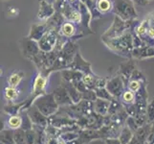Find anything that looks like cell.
Wrapping results in <instances>:
<instances>
[{"label": "cell", "mask_w": 154, "mask_h": 144, "mask_svg": "<svg viewBox=\"0 0 154 144\" xmlns=\"http://www.w3.org/2000/svg\"><path fill=\"white\" fill-rule=\"evenodd\" d=\"M128 87H129V89L131 90V91L136 92V91H138V90L140 89L141 85H140L139 82L136 81V80H132V81H130Z\"/></svg>", "instance_id": "obj_9"}, {"label": "cell", "mask_w": 154, "mask_h": 144, "mask_svg": "<svg viewBox=\"0 0 154 144\" xmlns=\"http://www.w3.org/2000/svg\"><path fill=\"white\" fill-rule=\"evenodd\" d=\"M61 32H62V34L64 35V36L69 37V36H72L74 33H75V28H74L73 24L68 22V23H65V24L62 25Z\"/></svg>", "instance_id": "obj_6"}, {"label": "cell", "mask_w": 154, "mask_h": 144, "mask_svg": "<svg viewBox=\"0 0 154 144\" xmlns=\"http://www.w3.org/2000/svg\"><path fill=\"white\" fill-rule=\"evenodd\" d=\"M17 96H18V91L15 88L8 87L5 88V97L8 100H14V99H17Z\"/></svg>", "instance_id": "obj_4"}, {"label": "cell", "mask_w": 154, "mask_h": 144, "mask_svg": "<svg viewBox=\"0 0 154 144\" xmlns=\"http://www.w3.org/2000/svg\"><path fill=\"white\" fill-rule=\"evenodd\" d=\"M22 124V119L20 116H12L8 121V125L12 129H17Z\"/></svg>", "instance_id": "obj_5"}, {"label": "cell", "mask_w": 154, "mask_h": 144, "mask_svg": "<svg viewBox=\"0 0 154 144\" xmlns=\"http://www.w3.org/2000/svg\"><path fill=\"white\" fill-rule=\"evenodd\" d=\"M45 85H46L45 78H43L41 75H38L36 77L35 81V85H34L35 92H39L41 90H43V88H45Z\"/></svg>", "instance_id": "obj_2"}, {"label": "cell", "mask_w": 154, "mask_h": 144, "mask_svg": "<svg viewBox=\"0 0 154 144\" xmlns=\"http://www.w3.org/2000/svg\"><path fill=\"white\" fill-rule=\"evenodd\" d=\"M147 34H148V36L150 37V38H154V28L150 27L149 29H148L147 30Z\"/></svg>", "instance_id": "obj_11"}, {"label": "cell", "mask_w": 154, "mask_h": 144, "mask_svg": "<svg viewBox=\"0 0 154 144\" xmlns=\"http://www.w3.org/2000/svg\"><path fill=\"white\" fill-rule=\"evenodd\" d=\"M134 99H135L134 92L131 91V90H127V91H125L123 95V100L125 103H133Z\"/></svg>", "instance_id": "obj_8"}, {"label": "cell", "mask_w": 154, "mask_h": 144, "mask_svg": "<svg viewBox=\"0 0 154 144\" xmlns=\"http://www.w3.org/2000/svg\"><path fill=\"white\" fill-rule=\"evenodd\" d=\"M57 37L53 32H47L39 40V47L43 51H50L56 44Z\"/></svg>", "instance_id": "obj_1"}, {"label": "cell", "mask_w": 154, "mask_h": 144, "mask_svg": "<svg viewBox=\"0 0 154 144\" xmlns=\"http://www.w3.org/2000/svg\"><path fill=\"white\" fill-rule=\"evenodd\" d=\"M70 1H74V0H70Z\"/></svg>", "instance_id": "obj_12"}, {"label": "cell", "mask_w": 154, "mask_h": 144, "mask_svg": "<svg viewBox=\"0 0 154 144\" xmlns=\"http://www.w3.org/2000/svg\"><path fill=\"white\" fill-rule=\"evenodd\" d=\"M93 82V78L91 76H85L84 77V83H85L86 85H90Z\"/></svg>", "instance_id": "obj_10"}, {"label": "cell", "mask_w": 154, "mask_h": 144, "mask_svg": "<svg viewBox=\"0 0 154 144\" xmlns=\"http://www.w3.org/2000/svg\"><path fill=\"white\" fill-rule=\"evenodd\" d=\"M21 79H22V76L20 75L18 73H14L12 75L10 76V78L8 79V84H9V87H13V88H17Z\"/></svg>", "instance_id": "obj_3"}, {"label": "cell", "mask_w": 154, "mask_h": 144, "mask_svg": "<svg viewBox=\"0 0 154 144\" xmlns=\"http://www.w3.org/2000/svg\"><path fill=\"white\" fill-rule=\"evenodd\" d=\"M98 8L100 12H107L111 8V4L108 0H100L98 2Z\"/></svg>", "instance_id": "obj_7"}]
</instances>
